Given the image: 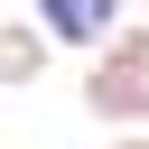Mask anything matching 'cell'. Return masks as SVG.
Returning a JSON list of instances; mask_svg holds the SVG:
<instances>
[{"mask_svg":"<svg viewBox=\"0 0 149 149\" xmlns=\"http://www.w3.org/2000/svg\"><path fill=\"white\" fill-rule=\"evenodd\" d=\"M121 9L130 0H37V28L56 37V47H74V56H93L112 28H121Z\"/></svg>","mask_w":149,"mask_h":149,"instance_id":"obj_2","label":"cell"},{"mask_svg":"<svg viewBox=\"0 0 149 149\" xmlns=\"http://www.w3.org/2000/svg\"><path fill=\"white\" fill-rule=\"evenodd\" d=\"M47 56H56V37L37 28V19H0V84L19 93V84H37L47 74Z\"/></svg>","mask_w":149,"mask_h":149,"instance_id":"obj_3","label":"cell"},{"mask_svg":"<svg viewBox=\"0 0 149 149\" xmlns=\"http://www.w3.org/2000/svg\"><path fill=\"white\" fill-rule=\"evenodd\" d=\"M84 112L112 121V130H140V121H149V28H112V37L93 47Z\"/></svg>","mask_w":149,"mask_h":149,"instance_id":"obj_1","label":"cell"},{"mask_svg":"<svg viewBox=\"0 0 149 149\" xmlns=\"http://www.w3.org/2000/svg\"><path fill=\"white\" fill-rule=\"evenodd\" d=\"M112 149H149V130H121V140H112Z\"/></svg>","mask_w":149,"mask_h":149,"instance_id":"obj_4","label":"cell"}]
</instances>
